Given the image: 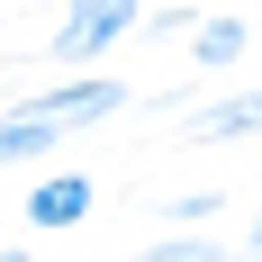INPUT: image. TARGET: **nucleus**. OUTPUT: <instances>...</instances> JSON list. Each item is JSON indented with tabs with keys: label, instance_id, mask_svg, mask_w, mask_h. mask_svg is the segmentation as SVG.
<instances>
[{
	"label": "nucleus",
	"instance_id": "1",
	"mask_svg": "<svg viewBox=\"0 0 262 262\" xmlns=\"http://www.w3.org/2000/svg\"><path fill=\"white\" fill-rule=\"evenodd\" d=\"M136 18H145V0H63V18H54V63H73V73L108 63V54L136 36Z\"/></svg>",
	"mask_w": 262,
	"mask_h": 262
},
{
	"label": "nucleus",
	"instance_id": "2",
	"mask_svg": "<svg viewBox=\"0 0 262 262\" xmlns=\"http://www.w3.org/2000/svg\"><path fill=\"white\" fill-rule=\"evenodd\" d=\"M127 100H136V91H127L118 73H63L54 91H36V100H18V108H36L46 127H63V136H81V127H108V118H118Z\"/></svg>",
	"mask_w": 262,
	"mask_h": 262
},
{
	"label": "nucleus",
	"instance_id": "3",
	"mask_svg": "<svg viewBox=\"0 0 262 262\" xmlns=\"http://www.w3.org/2000/svg\"><path fill=\"white\" fill-rule=\"evenodd\" d=\"M18 217L36 226V235H73L81 217H91V172H81V163L36 172V181H27V199H18Z\"/></svg>",
	"mask_w": 262,
	"mask_h": 262
},
{
	"label": "nucleus",
	"instance_id": "4",
	"mask_svg": "<svg viewBox=\"0 0 262 262\" xmlns=\"http://www.w3.org/2000/svg\"><path fill=\"white\" fill-rule=\"evenodd\" d=\"M190 145H235V136H262V91H217V100H199L181 118Z\"/></svg>",
	"mask_w": 262,
	"mask_h": 262
},
{
	"label": "nucleus",
	"instance_id": "5",
	"mask_svg": "<svg viewBox=\"0 0 262 262\" xmlns=\"http://www.w3.org/2000/svg\"><path fill=\"white\" fill-rule=\"evenodd\" d=\"M63 145H73V136H63V127H46L36 108H9V118H0V172H46Z\"/></svg>",
	"mask_w": 262,
	"mask_h": 262
},
{
	"label": "nucleus",
	"instance_id": "6",
	"mask_svg": "<svg viewBox=\"0 0 262 262\" xmlns=\"http://www.w3.org/2000/svg\"><path fill=\"white\" fill-rule=\"evenodd\" d=\"M244 46H253L244 18H190V63H199V73H235Z\"/></svg>",
	"mask_w": 262,
	"mask_h": 262
},
{
	"label": "nucleus",
	"instance_id": "7",
	"mask_svg": "<svg viewBox=\"0 0 262 262\" xmlns=\"http://www.w3.org/2000/svg\"><path fill=\"white\" fill-rule=\"evenodd\" d=\"M136 262H226V244H217L208 226H172V235H154Z\"/></svg>",
	"mask_w": 262,
	"mask_h": 262
},
{
	"label": "nucleus",
	"instance_id": "8",
	"mask_svg": "<svg viewBox=\"0 0 262 262\" xmlns=\"http://www.w3.org/2000/svg\"><path fill=\"white\" fill-rule=\"evenodd\" d=\"M172 226H217V217H226V199H217V190H190V199H172Z\"/></svg>",
	"mask_w": 262,
	"mask_h": 262
},
{
	"label": "nucleus",
	"instance_id": "9",
	"mask_svg": "<svg viewBox=\"0 0 262 262\" xmlns=\"http://www.w3.org/2000/svg\"><path fill=\"white\" fill-rule=\"evenodd\" d=\"M244 262H262V208H253V226H244Z\"/></svg>",
	"mask_w": 262,
	"mask_h": 262
},
{
	"label": "nucleus",
	"instance_id": "10",
	"mask_svg": "<svg viewBox=\"0 0 262 262\" xmlns=\"http://www.w3.org/2000/svg\"><path fill=\"white\" fill-rule=\"evenodd\" d=\"M0 262H27V244H0Z\"/></svg>",
	"mask_w": 262,
	"mask_h": 262
},
{
	"label": "nucleus",
	"instance_id": "11",
	"mask_svg": "<svg viewBox=\"0 0 262 262\" xmlns=\"http://www.w3.org/2000/svg\"><path fill=\"white\" fill-rule=\"evenodd\" d=\"M0 244H9V208H0Z\"/></svg>",
	"mask_w": 262,
	"mask_h": 262
}]
</instances>
